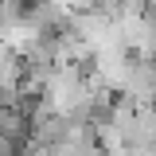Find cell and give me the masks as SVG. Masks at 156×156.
<instances>
[{
  "label": "cell",
  "mask_w": 156,
  "mask_h": 156,
  "mask_svg": "<svg viewBox=\"0 0 156 156\" xmlns=\"http://www.w3.org/2000/svg\"><path fill=\"white\" fill-rule=\"evenodd\" d=\"M148 20H156V0H148Z\"/></svg>",
  "instance_id": "obj_1"
}]
</instances>
